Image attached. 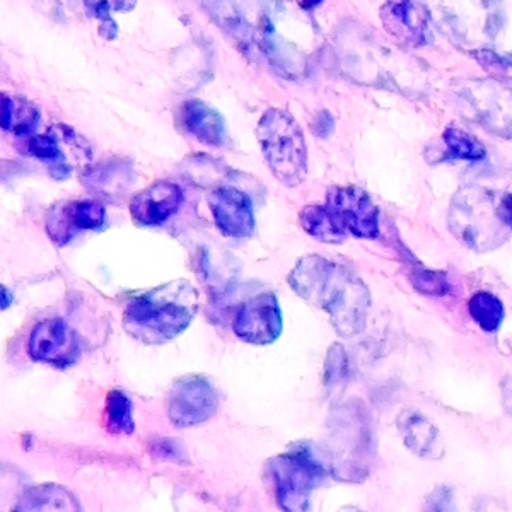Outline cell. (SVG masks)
<instances>
[{
  "mask_svg": "<svg viewBox=\"0 0 512 512\" xmlns=\"http://www.w3.org/2000/svg\"><path fill=\"white\" fill-rule=\"evenodd\" d=\"M325 207L342 233L355 238L379 236V210L371 197L355 187H333L326 193Z\"/></svg>",
  "mask_w": 512,
  "mask_h": 512,
  "instance_id": "8",
  "label": "cell"
},
{
  "mask_svg": "<svg viewBox=\"0 0 512 512\" xmlns=\"http://www.w3.org/2000/svg\"><path fill=\"white\" fill-rule=\"evenodd\" d=\"M287 282L297 296L330 316L340 337H354L364 332L371 308V292L350 268L323 256H303L292 268Z\"/></svg>",
  "mask_w": 512,
  "mask_h": 512,
  "instance_id": "1",
  "label": "cell"
},
{
  "mask_svg": "<svg viewBox=\"0 0 512 512\" xmlns=\"http://www.w3.org/2000/svg\"><path fill=\"white\" fill-rule=\"evenodd\" d=\"M198 304L197 287L188 280H171L132 299L123 313V328L142 344L163 345L192 325Z\"/></svg>",
  "mask_w": 512,
  "mask_h": 512,
  "instance_id": "2",
  "label": "cell"
},
{
  "mask_svg": "<svg viewBox=\"0 0 512 512\" xmlns=\"http://www.w3.org/2000/svg\"><path fill=\"white\" fill-rule=\"evenodd\" d=\"M256 137L272 175L286 187H297L308 175V147L291 113L270 108L256 127Z\"/></svg>",
  "mask_w": 512,
  "mask_h": 512,
  "instance_id": "5",
  "label": "cell"
},
{
  "mask_svg": "<svg viewBox=\"0 0 512 512\" xmlns=\"http://www.w3.org/2000/svg\"><path fill=\"white\" fill-rule=\"evenodd\" d=\"M59 132L53 128L48 135H31L28 139V152L30 156L50 163V175L55 180H65L72 175V166L65 161V154L60 147Z\"/></svg>",
  "mask_w": 512,
  "mask_h": 512,
  "instance_id": "19",
  "label": "cell"
},
{
  "mask_svg": "<svg viewBox=\"0 0 512 512\" xmlns=\"http://www.w3.org/2000/svg\"><path fill=\"white\" fill-rule=\"evenodd\" d=\"M18 511H81V506L64 487L40 485L24 492Z\"/></svg>",
  "mask_w": 512,
  "mask_h": 512,
  "instance_id": "18",
  "label": "cell"
},
{
  "mask_svg": "<svg viewBox=\"0 0 512 512\" xmlns=\"http://www.w3.org/2000/svg\"><path fill=\"white\" fill-rule=\"evenodd\" d=\"M451 233L475 251H490L504 245L512 226L502 214V197L470 185L456 193L449 209Z\"/></svg>",
  "mask_w": 512,
  "mask_h": 512,
  "instance_id": "4",
  "label": "cell"
},
{
  "mask_svg": "<svg viewBox=\"0 0 512 512\" xmlns=\"http://www.w3.org/2000/svg\"><path fill=\"white\" fill-rule=\"evenodd\" d=\"M99 35L103 36V38L108 41L115 40V38H117L118 28L117 24L113 23V19H111V21H106V23L99 26Z\"/></svg>",
  "mask_w": 512,
  "mask_h": 512,
  "instance_id": "32",
  "label": "cell"
},
{
  "mask_svg": "<svg viewBox=\"0 0 512 512\" xmlns=\"http://www.w3.org/2000/svg\"><path fill=\"white\" fill-rule=\"evenodd\" d=\"M468 311L473 321L477 323L483 332L494 333L501 328L504 321V304L499 297L490 292H477L468 303Z\"/></svg>",
  "mask_w": 512,
  "mask_h": 512,
  "instance_id": "24",
  "label": "cell"
},
{
  "mask_svg": "<svg viewBox=\"0 0 512 512\" xmlns=\"http://www.w3.org/2000/svg\"><path fill=\"white\" fill-rule=\"evenodd\" d=\"M453 93L463 117L480 123L490 134L512 140V82L468 79L454 82Z\"/></svg>",
  "mask_w": 512,
  "mask_h": 512,
  "instance_id": "6",
  "label": "cell"
},
{
  "mask_svg": "<svg viewBox=\"0 0 512 512\" xmlns=\"http://www.w3.org/2000/svg\"><path fill=\"white\" fill-rule=\"evenodd\" d=\"M410 280L417 291L429 296H446L451 291L448 275L441 272H432V270H414L410 275Z\"/></svg>",
  "mask_w": 512,
  "mask_h": 512,
  "instance_id": "27",
  "label": "cell"
},
{
  "mask_svg": "<svg viewBox=\"0 0 512 512\" xmlns=\"http://www.w3.org/2000/svg\"><path fill=\"white\" fill-rule=\"evenodd\" d=\"M502 214L512 226V195L502 197Z\"/></svg>",
  "mask_w": 512,
  "mask_h": 512,
  "instance_id": "34",
  "label": "cell"
},
{
  "mask_svg": "<svg viewBox=\"0 0 512 512\" xmlns=\"http://www.w3.org/2000/svg\"><path fill=\"white\" fill-rule=\"evenodd\" d=\"M151 451L152 456H156L159 460L181 463L185 458L183 448L176 443L175 439H152Z\"/></svg>",
  "mask_w": 512,
  "mask_h": 512,
  "instance_id": "28",
  "label": "cell"
},
{
  "mask_svg": "<svg viewBox=\"0 0 512 512\" xmlns=\"http://www.w3.org/2000/svg\"><path fill=\"white\" fill-rule=\"evenodd\" d=\"M299 222H301V226L309 236H313L321 243L338 245V243H344L345 239L349 238L347 234L338 229L325 205H308L301 212Z\"/></svg>",
  "mask_w": 512,
  "mask_h": 512,
  "instance_id": "20",
  "label": "cell"
},
{
  "mask_svg": "<svg viewBox=\"0 0 512 512\" xmlns=\"http://www.w3.org/2000/svg\"><path fill=\"white\" fill-rule=\"evenodd\" d=\"M219 395L209 379L185 376L178 379L168 398L169 420L181 429L204 424L216 415Z\"/></svg>",
  "mask_w": 512,
  "mask_h": 512,
  "instance_id": "9",
  "label": "cell"
},
{
  "mask_svg": "<svg viewBox=\"0 0 512 512\" xmlns=\"http://www.w3.org/2000/svg\"><path fill=\"white\" fill-rule=\"evenodd\" d=\"M277 501L284 511H309L311 494L332 475L315 454L301 446L294 453L279 454L267 463Z\"/></svg>",
  "mask_w": 512,
  "mask_h": 512,
  "instance_id": "7",
  "label": "cell"
},
{
  "mask_svg": "<svg viewBox=\"0 0 512 512\" xmlns=\"http://www.w3.org/2000/svg\"><path fill=\"white\" fill-rule=\"evenodd\" d=\"M333 130V118L330 117V113L328 111H321L316 115V122L313 123V134L318 135V137H328L330 132Z\"/></svg>",
  "mask_w": 512,
  "mask_h": 512,
  "instance_id": "30",
  "label": "cell"
},
{
  "mask_svg": "<svg viewBox=\"0 0 512 512\" xmlns=\"http://www.w3.org/2000/svg\"><path fill=\"white\" fill-rule=\"evenodd\" d=\"M28 352L36 362L67 367L77 361L81 347L76 333L64 320L52 318L38 323L31 332Z\"/></svg>",
  "mask_w": 512,
  "mask_h": 512,
  "instance_id": "11",
  "label": "cell"
},
{
  "mask_svg": "<svg viewBox=\"0 0 512 512\" xmlns=\"http://www.w3.org/2000/svg\"><path fill=\"white\" fill-rule=\"evenodd\" d=\"M84 4H86L89 14L99 19L101 23L111 21L110 12L113 9V4H110L108 0H84Z\"/></svg>",
  "mask_w": 512,
  "mask_h": 512,
  "instance_id": "29",
  "label": "cell"
},
{
  "mask_svg": "<svg viewBox=\"0 0 512 512\" xmlns=\"http://www.w3.org/2000/svg\"><path fill=\"white\" fill-rule=\"evenodd\" d=\"M12 301H14V296H12V292L7 289V287L2 286L0 289V306L2 309H7L11 306Z\"/></svg>",
  "mask_w": 512,
  "mask_h": 512,
  "instance_id": "35",
  "label": "cell"
},
{
  "mask_svg": "<svg viewBox=\"0 0 512 512\" xmlns=\"http://www.w3.org/2000/svg\"><path fill=\"white\" fill-rule=\"evenodd\" d=\"M432 21L458 45L480 60L494 57L504 14L499 0H429Z\"/></svg>",
  "mask_w": 512,
  "mask_h": 512,
  "instance_id": "3",
  "label": "cell"
},
{
  "mask_svg": "<svg viewBox=\"0 0 512 512\" xmlns=\"http://www.w3.org/2000/svg\"><path fill=\"white\" fill-rule=\"evenodd\" d=\"M282 328V311L272 292L260 294L243 304L233 321L236 337L250 345L274 344Z\"/></svg>",
  "mask_w": 512,
  "mask_h": 512,
  "instance_id": "10",
  "label": "cell"
},
{
  "mask_svg": "<svg viewBox=\"0 0 512 512\" xmlns=\"http://www.w3.org/2000/svg\"><path fill=\"white\" fill-rule=\"evenodd\" d=\"M209 207L219 231L227 238H250L255 233L251 198L238 188H217L209 195Z\"/></svg>",
  "mask_w": 512,
  "mask_h": 512,
  "instance_id": "13",
  "label": "cell"
},
{
  "mask_svg": "<svg viewBox=\"0 0 512 512\" xmlns=\"http://www.w3.org/2000/svg\"><path fill=\"white\" fill-rule=\"evenodd\" d=\"M181 122L188 134L207 146L226 144V125L221 115L198 99L187 101L181 108Z\"/></svg>",
  "mask_w": 512,
  "mask_h": 512,
  "instance_id": "17",
  "label": "cell"
},
{
  "mask_svg": "<svg viewBox=\"0 0 512 512\" xmlns=\"http://www.w3.org/2000/svg\"><path fill=\"white\" fill-rule=\"evenodd\" d=\"M444 146L446 159H463V161H480L485 158V147L473 135L458 127L444 130Z\"/></svg>",
  "mask_w": 512,
  "mask_h": 512,
  "instance_id": "25",
  "label": "cell"
},
{
  "mask_svg": "<svg viewBox=\"0 0 512 512\" xmlns=\"http://www.w3.org/2000/svg\"><path fill=\"white\" fill-rule=\"evenodd\" d=\"M398 429L403 441L412 453L424 460H441L444 456V444L441 432L431 420L425 419L419 412H403L398 417Z\"/></svg>",
  "mask_w": 512,
  "mask_h": 512,
  "instance_id": "16",
  "label": "cell"
},
{
  "mask_svg": "<svg viewBox=\"0 0 512 512\" xmlns=\"http://www.w3.org/2000/svg\"><path fill=\"white\" fill-rule=\"evenodd\" d=\"M137 0H113V9L118 12H128L134 9Z\"/></svg>",
  "mask_w": 512,
  "mask_h": 512,
  "instance_id": "33",
  "label": "cell"
},
{
  "mask_svg": "<svg viewBox=\"0 0 512 512\" xmlns=\"http://www.w3.org/2000/svg\"><path fill=\"white\" fill-rule=\"evenodd\" d=\"M502 402L509 415H512V378L502 381Z\"/></svg>",
  "mask_w": 512,
  "mask_h": 512,
  "instance_id": "31",
  "label": "cell"
},
{
  "mask_svg": "<svg viewBox=\"0 0 512 512\" xmlns=\"http://www.w3.org/2000/svg\"><path fill=\"white\" fill-rule=\"evenodd\" d=\"M105 217V207L98 202H62L48 212L47 233L55 245L64 246L79 231L99 229Z\"/></svg>",
  "mask_w": 512,
  "mask_h": 512,
  "instance_id": "14",
  "label": "cell"
},
{
  "mask_svg": "<svg viewBox=\"0 0 512 512\" xmlns=\"http://www.w3.org/2000/svg\"><path fill=\"white\" fill-rule=\"evenodd\" d=\"M105 425L106 431L117 434V436L134 434L132 402L122 391L113 390L106 396Z\"/></svg>",
  "mask_w": 512,
  "mask_h": 512,
  "instance_id": "23",
  "label": "cell"
},
{
  "mask_svg": "<svg viewBox=\"0 0 512 512\" xmlns=\"http://www.w3.org/2000/svg\"><path fill=\"white\" fill-rule=\"evenodd\" d=\"M323 0H297V4L303 7L304 11H311V9H315V7L320 6Z\"/></svg>",
  "mask_w": 512,
  "mask_h": 512,
  "instance_id": "36",
  "label": "cell"
},
{
  "mask_svg": "<svg viewBox=\"0 0 512 512\" xmlns=\"http://www.w3.org/2000/svg\"><path fill=\"white\" fill-rule=\"evenodd\" d=\"M40 123V111L24 99L2 96V128L19 137L31 135Z\"/></svg>",
  "mask_w": 512,
  "mask_h": 512,
  "instance_id": "21",
  "label": "cell"
},
{
  "mask_svg": "<svg viewBox=\"0 0 512 512\" xmlns=\"http://www.w3.org/2000/svg\"><path fill=\"white\" fill-rule=\"evenodd\" d=\"M384 30L405 47H424L429 43V7L417 0H390L381 9Z\"/></svg>",
  "mask_w": 512,
  "mask_h": 512,
  "instance_id": "12",
  "label": "cell"
},
{
  "mask_svg": "<svg viewBox=\"0 0 512 512\" xmlns=\"http://www.w3.org/2000/svg\"><path fill=\"white\" fill-rule=\"evenodd\" d=\"M183 202V192L176 183L158 181L130 202V214L139 226H161L175 216Z\"/></svg>",
  "mask_w": 512,
  "mask_h": 512,
  "instance_id": "15",
  "label": "cell"
},
{
  "mask_svg": "<svg viewBox=\"0 0 512 512\" xmlns=\"http://www.w3.org/2000/svg\"><path fill=\"white\" fill-rule=\"evenodd\" d=\"M82 180L84 185H88L96 192L113 197L115 193L128 188V183L132 180V169L127 168L125 163L105 164V166L89 169L88 175H84Z\"/></svg>",
  "mask_w": 512,
  "mask_h": 512,
  "instance_id": "22",
  "label": "cell"
},
{
  "mask_svg": "<svg viewBox=\"0 0 512 512\" xmlns=\"http://www.w3.org/2000/svg\"><path fill=\"white\" fill-rule=\"evenodd\" d=\"M349 378V361L344 347L333 344L328 349L325 361V388L328 393H333L337 388H344Z\"/></svg>",
  "mask_w": 512,
  "mask_h": 512,
  "instance_id": "26",
  "label": "cell"
}]
</instances>
